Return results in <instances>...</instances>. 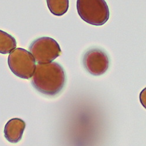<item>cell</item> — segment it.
<instances>
[{"mask_svg": "<svg viewBox=\"0 0 146 146\" xmlns=\"http://www.w3.org/2000/svg\"><path fill=\"white\" fill-rule=\"evenodd\" d=\"M29 50L35 62L41 64L53 62L62 53L60 45L57 41L46 36L33 41Z\"/></svg>", "mask_w": 146, "mask_h": 146, "instance_id": "4", "label": "cell"}, {"mask_svg": "<svg viewBox=\"0 0 146 146\" xmlns=\"http://www.w3.org/2000/svg\"><path fill=\"white\" fill-rule=\"evenodd\" d=\"M78 15L86 22L95 26H102L109 18V9L104 0H78Z\"/></svg>", "mask_w": 146, "mask_h": 146, "instance_id": "2", "label": "cell"}, {"mask_svg": "<svg viewBox=\"0 0 146 146\" xmlns=\"http://www.w3.org/2000/svg\"><path fill=\"white\" fill-rule=\"evenodd\" d=\"M8 64L11 71L22 79L31 78L36 68V62L32 55L22 48H15L10 53Z\"/></svg>", "mask_w": 146, "mask_h": 146, "instance_id": "3", "label": "cell"}, {"mask_svg": "<svg viewBox=\"0 0 146 146\" xmlns=\"http://www.w3.org/2000/svg\"><path fill=\"white\" fill-rule=\"evenodd\" d=\"M47 4L50 11L56 16H62L65 14L69 7L68 0H48Z\"/></svg>", "mask_w": 146, "mask_h": 146, "instance_id": "8", "label": "cell"}, {"mask_svg": "<svg viewBox=\"0 0 146 146\" xmlns=\"http://www.w3.org/2000/svg\"><path fill=\"white\" fill-rule=\"evenodd\" d=\"M82 63L90 74L94 76L103 75L109 66L108 54L98 48H92L84 54Z\"/></svg>", "mask_w": 146, "mask_h": 146, "instance_id": "5", "label": "cell"}, {"mask_svg": "<svg viewBox=\"0 0 146 146\" xmlns=\"http://www.w3.org/2000/svg\"><path fill=\"white\" fill-rule=\"evenodd\" d=\"M17 42L13 36L0 30V53L8 54L15 49Z\"/></svg>", "mask_w": 146, "mask_h": 146, "instance_id": "7", "label": "cell"}, {"mask_svg": "<svg viewBox=\"0 0 146 146\" xmlns=\"http://www.w3.org/2000/svg\"><path fill=\"white\" fill-rule=\"evenodd\" d=\"M26 127V123L19 118L10 119L6 123L4 127V136L11 143L19 142L23 136Z\"/></svg>", "mask_w": 146, "mask_h": 146, "instance_id": "6", "label": "cell"}, {"mask_svg": "<svg viewBox=\"0 0 146 146\" xmlns=\"http://www.w3.org/2000/svg\"><path fill=\"white\" fill-rule=\"evenodd\" d=\"M32 77L31 82L35 89L50 96L58 94L66 82V72L56 62L36 65Z\"/></svg>", "mask_w": 146, "mask_h": 146, "instance_id": "1", "label": "cell"}]
</instances>
